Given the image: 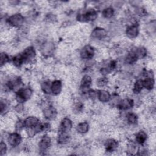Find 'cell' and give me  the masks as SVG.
I'll use <instances>...</instances> for the list:
<instances>
[{
  "label": "cell",
  "instance_id": "obj_9",
  "mask_svg": "<svg viewBox=\"0 0 156 156\" xmlns=\"http://www.w3.org/2000/svg\"><path fill=\"white\" fill-rule=\"evenodd\" d=\"M40 124L39 119L35 116H29L24 121V126L27 129L32 128Z\"/></svg>",
  "mask_w": 156,
  "mask_h": 156
},
{
  "label": "cell",
  "instance_id": "obj_8",
  "mask_svg": "<svg viewBox=\"0 0 156 156\" xmlns=\"http://www.w3.org/2000/svg\"><path fill=\"white\" fill-rule=\"evenodd\" d=\"M72 126L73 124H72L71 121L68 118H65L62 120V122L60 126L59 132L68 133L71 130L72 128Z\"/></svg>",
  "mask_w": 156,
  "mask_h": 156
},
{
  "label": "cell",
  "instance_id": "obj_29",
  "mask_svg": "<svg viewBox=\"0 0 156 156\" xmlns=\"http://www.w3.org/2000/svg\"><path fill=\"white\" fill-rule=\"evenodd\" d=\"M107 82H108V80L106 77H101L98 80L97 84L99 87H104L107 83Z\"/></svg>",
  "mask_w": 156,
  "mask_h": 156
},
{
  "label": "cell",
  "instance_id": "obj_15",
  "mask_svg": "<svg viewBox=\"0 0 156 156\" xmlns=\"http://www.w3.org/2000/svg\"><path fill=\"white\" fill-rule=\"evenodd\" d=\"M97 96L99 100L102 102H107L110 99V94L109 92L104 90H98L97 92Z\"/></svg>",
  "mask_w": 156,
  "mask_h": 156
},
{
  "label": "cell",
  "instance_id": "obj_16",
  "mask_svg": "<svg viewBox=\"0 0 156 156\" xmlns=\"http://www.w3.org/2000/svg\"><path fill=\"white\" fill-rule=\"evenodd\" d=\"M118 145V143L116 140L113 139H109L105 143V150L107 152H113L117 148Z\"/></svg>",
  "mask_w": 156,
  "mask_h": 156
},
{
  "label": "cell",
  "instance_id": "obj_7",
  "mask_svg": "<svg viewBox=\"0 0 156 156\" xmlns=\"http://www.w3.org/2000/svg\"><path fill=\"white\" fill-rule=\"evenodd\" d=\"M51 140L50 137L47 135H44L41 137L40 140V142L38 143L39 148L41 151H45L49 147V146H51Z\"/></svg>",
  "mask_w": 156,
  "mask_h": 156
},
{
  "label": "cell",
  "instance_id": "obj_26",
  "mask_svg": "<svg viewBox=\"0 0 156 156\" xmlns=\"http://www.w3.org/2000/svg\"><path fill=\"white\" fill-rule=\"evenodd\" d=\"M127 120L129 124H135L137 122V120H138L137 115L133 113H130L127 115Z\"/></svg>",
  "mask_w": 156,
  "mask_h": 156
},
{
  "label": "cell",
  "instance_id": "obj_25",
  "mask_svg": "<svg viewBox=\"0 0 156 156\" xmlns=\"http://www.w3.org/2000/svg\"><path fill=\"white\" fill-rule=\"evenodd\" d=\"M143 88V80H138L134 84L133 91L135 93H139L142 90Z\"/></svg>",
  "mask_w": 156,
  "mask_h": 156
},
{
  "label": "cell",
  "instance_id": "obj_30",
  "mask_svg": "<svg viewBox=\"0 0 156 156\" xmlns=\"http://www.w3.org/2000/svg\"><path fill=\"white\" fill-rule=\"evenodd\" d=\"M7 151V146L3 141L1 142L0 144V155H3Z\"/></svg>",
  "mask_w": 156,
  "mask_h": 156
},
{
  "label": "cell",
  "instance_id": "obj_6",
  "mask_svg": "<svg viewBox=\"0 0 156 156\" xmlns=\"http://www.w3.org/2000/svg\"><path fill=\"white\" fill-rule=\"evenodd\" d=\"M22 140L21 135L18 133H12L9 135L7 138L9 144L13 147H16L18 146Z\"/></svg>",
  "mask_w": 156,
  "mask_h": 156
},
{
  "label": "cell",
  "instance_id": "obj_22",
  "mask_svg": "<svg viewBox=\"0 0 156 156\" xmlns=\"http://www.w3.org/2000/svg\"><path fill=\"white\" fill-rule=\"evenodd\" d=\"M137 59H138V57L134 51H132L127 55L126 58V62L128 63H133L135 62L137 60Z\"/></svg>",
  "mask_w": 156,
  "mask_h": 156
},
{
  "label": "cell",
  "instance_id": "obj_24",
  "mask_svg": "<svg viewBox=\"0 0 156 156\" xmlns=\"http://www.w3.org/2000/svg\"><path fill=\"white\" fill-rule=\"evenodd\" d=\"M102 14L104 18H110L113 15L114 10L112 7H107L103 10Z\"/></svg>",
  "mask_w": 156,
  "mask_h": 156
},
{
  "label": "cell",
  "instance_id": "obj_13",
  "mask_svg": "<svg viewBox=\"0 0 156 156\" xmlns=\"http://www.w3.org/2000/svg\"><path fill=\"white\" fill-rule=\"evenodd\" d=\"M133 106V99H129V98H126L123 99L118 105V107L121 110H123L130 109L132 108Z\"/></svg>",
  "mask_w": 156,
  "mask_h": 156
},
{
  "label": "cell",
  "instance_id": "obj_20",
  "mask_svg": "<svg viewBox=\"0 0 156 156\" xmlns=\"http://www.w3.org/2000/svg\"><path fill=\"white\" fill-rule=\"evenodd\" d=\"M147 139V134L144 131H140L136 133V141L139 144H143Z\"/></svg>",
  "mask_w": 156,
  "mask_h": 156
},
{
  "label": "cell",
  "instance_id": "obj_2",
  "mask_svg": "<svg viewBox=\"0 0 156 156\" xmlns=\"http://www.w3.org/2000/svg\"><path fill=\"white\" fill-rule=\"evenodd\" d=\"M98 13L94 9H90L85 13L79 15L77 16V20L80 21H93L96 18Z\"/></svg>",
  "mask_w": 156,
  "mask_h": 156
},
{
  "label": "cell",
  "instance_id": "obj_23",
  "mask_svg": "<svg viewBox=\"0 0 156 156\" xmlns=\"http://www.w3.org/2000/svg\"><path fill=\"white\" fill-rule=\"evenodd\" d=\"M135 52L138 58H143L147 54V51H146V48L144 47H139V48H136V50L135 51Z\"/></svg>",
  "mask_w": 156,
  "mask_h": 156
},
{
  "label": "cell",
  "instance_id": "obj_18",
  "mask_svg": "<svg viewBox=\"0 0 156 156\" xmlns=\"http://www.w3.org/2000/svg\"><path fill=\"white\" fill-rule=\"evenodd\" d=\"M89 129V125L87 122H82L79 123L77 127L76 130L80 133H85L88 132Z\"/></svg>",
  "mask_w": 156,
  "mask_h": 156
},
{
  "label": "cell",
  "instance_id": "obj_12",
  "mask_svg": "<svg viewBox=\"0 0 156 156\" xmlns=\"http://www.w3.org/2000/svg\"><path fill=\"white\" fill-rule=\"evenodd\" d=\"M107 35V32L104 29L96 27L91 32V37L97 39H102Z\"/></svg>",
  "mask_w": 156,
  "mask_h": 156
},
{
  "label": "cell",
  "instance_id": "obj_28",
  "mask_svg": "<svg viewBox=\"0 0 156 156\" xmlns=\"http://www.w3.org/2000/svg\"><path fill=\"white\" fill-rule=\"evenodd\" d=\"M9 60V57L8 55L5 53H1V65L2 66L3 65L5 64Z\"/></svg>",
  "mask_w": 156,
  "mask_h": 156
},
{
  "label": "cell",
  "instance_id": "obj_5",
  "mask_svg": "<svg viewBox=\"0 0 156 156\" xmlns=\"http://www.w3.org/2000/svg\"><path fill=\"white\" fill-rule=\"evenodd\" d=\"M80 54L82 58L90 59L94 56V50L90 45H86L82 49Z\"/></svg>",
  "mask_w": 156,
  "mask_h": 156
},
{
  "label": "cell",
  "instance_id": "obj_11",
  "mask_svg": "<svg viewBox=\"0 0 156 156\" xmlns=\"http://www.w3.org/2000/svg\"><path fill=\"white\" fill-rule=\"evenodd\" d=\"M138 28L136 25H131L127 27L126 34L130 38H135L138 35Z\"/></svg>",
  "mask_w": 156,
  "mask_h": 156
},
{
  "label": "cell",
  "instance_id": "obj_10",
  "mask_svg": "<svg viewBox=\"0 0 156 156\" xmlns=\"http://www.w3.org/2000/svg\"><path fill=\"white\" fill-rule=\"evenodd\" d=\"M43 115L46 119L51 120L56 117L57 111L52 106H49L44 109Z\"/></svg>",
  "mask_w": 156,
  "mask_h": 156
},
{
  "label": "cell",
  "instance_id": "obj_27",
  "mask_svg": "<svg viewBox=\"0 0 156 156\" xmlns=\"http://www.w3.org/2000/svg\"><path fill=\"white\" fill-rule=\"evenodd\" d=\"M51 85H50L49 82H44L42 83L41 85V88L43 90V91L47 94H49L50 93H51Z\"/></svg>",
  "mask_w": 156,
  "mask_h": 156
},
{
  "label": "cell",
  "instance_id": "obj_1",
  "mask_svg": "<svg viewBox=\"0 0 156 156\" xmlns=\"http://www.w3.org/2000/svg\"><path fill=\"white\" fill-rule=\"evenodd\" d=\"M32 93V91L29 88H21L16 93V99L19 103H23L30 98Z\"/></svg>",
  "mask_w": 156,
  "mask_h": 156
},
{
  "label": "cell",
  "instance_id": "obj_19",
  "mask_svg": "<svg viewBox=\"0 0 156 156\" xmlns=\"http://www.w3.org/2000/svg\"><path fill=\"white\" fill-rule=\"evenodd\" d=\"M143 87L147 90H151L154 86V79L152 77H147L143 80Z\"/></svg>",
  "mask_w": 156,
  "mask_h": 156
},
{
  "label": "cell",
  "instance_id": "obj_21",
  "mask_svg": "<svg viewBox=\"0 0 156 156\" xmlns=\"http://www.w3.org/2000/svg\"><path fill=\"white\" fill-rule=\"evenodd\" d=\"M13 63L14 65H15L17 67L21 66L24 63L23 58L21 54L16 55V56H15L13 58Z\"/></svg>",
  "mask_w": 156,
  "mask_h": 156
},
{
  "label": "cell",
  "instance_id": "obj_3",
  "mask_svg": "<svg viewBox=\"0 0 156 156\" xmlns=\"http://www.w3.org/2000/svg\"><path fill=\"white\" fill-rule=\"evenodd\" d=\"M24 18L23 16L20 13L14 14L11 16H10L7 20L9 24L15 27L20 26L21 25L23 24V23H24Z\"/></svg>",
  "mask_w": 156,
  "mask_h": 156
},
{
  "label": "cell",
  "instance_id": "obj_4",
  "mask_svg": "<svg viewBox=\"0 0 156 156\" xmlns=\"http://www.w3.org/2000/svg\"><path fill=\"white\" fill-rule=\"evenodd\" d=\"M21 54L23 58L24 63H26L34 58L35 56V51L33 47L29 46L26 48Z\"/></svg>",
  "mask_w": 156,
  "mask_h": 156
},
{
  "label": "cell",
  "instance_id": "obj_17",
  "mask_svg": "<svg viewBox=\"0 0 156 156\" xmlns=\"http://www.w3.org/2000/svg\"><path fill=\"white\" fill-rule=\"evenodd\" d=\"M91 82H92V80L90 76L88 75L84 76L81 80V83H80L81 88H82L83 90L88 89L91 86Z\"/></svg>",
  "mask_w": 156,
  "mask_h": 156
},
{
  "label": "cell",
  "instance_id": "obj_14",
  "mask_svg": "<svg viewBox=\"0 0 156 156\" xmlns=\"http://www.w3.org/2000/svg\"><path fill=\"white\" fill-rule=\"evenodd\" d=\"M62 87V85L60 80H54L51 83V93L54 95L58 94L61 92Z\"/></svg>",
  "mask_w": 156,
  "mask_h": 156
}]
</instances>
